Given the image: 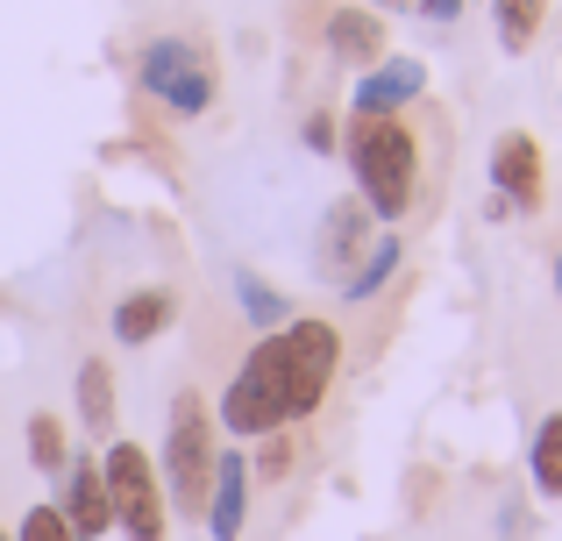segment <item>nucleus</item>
I'll return each instance as SVG.
<instances>
[{
  "instance_id": "0eeeda50",
  "label": "nucleus",
  "mask_w": 562,
  "mask_h": 541,
  "mask_svg": "<svg viewBox=\"0 0 562 541\" xmlns=\"http://www.w3.org/2000/svg\"><path fill=\"white\" fill-rule=\"evenodd\" d=\"M57 514H65L71 541H108L114 506H108V477H100V457H93V449H71L65 477H57Z\"/></svg>"
},
{
  "instance_id": "20e7f679",
  "label": "nucleus",
  "mask_w": 562,
  "mask_h": 541,
  "mask_svg": "<svg viewBox=\"0 0 562 541\" xmlns=\"http://www.w3.org/2000/svg\"><path fill=\"white\" fill-rule=\"evenodd\" d=\"M136 86L171 114V122H200V114L214 108V93H221V71H214V57H206V43L150 36L136 50Z\"/></svg>"
},
{
  "instance_id": "9b49d317",
  "label": "nucleus",
  "mask_w": 562,
  "mask_h": 541,
  "mask_svg": "<svg viewBox=\"0 0 562 541\" xmlns=\"http://www.w3.org/2000/svg\"><path fill=\"white\" fill-rule=\"evenodd\" d=\"M371 236H378L371 207H363L357 193H349V200H335V207L321 214V243H314V264L328 271V278H342V271L357 264L363 250H371Z\"/></svg>"
},
{
  "instance_id": "aec40b11",
  "label": "nucleus",
  "mask_w": 562,
  "mask_h": 541,
  "mask_svg": "<svg viewBox=\"0 0 562 541\" xmlns=\"http://www.w3.org/2000/svg\"><path fill=\"white\" fill-rule=\"evenodd\" d=\"M14 541H71V528H65V514H57V499L29 506V514H22V528H14Z\"/></svg>"
},
{
  "instance_id": "9d476101",
  "label": "nucleus",
  "mask_w": 562,
  "mask_h": 541,
  "mask_svg": "<svg viewBox=\"0 0 562 541\" xmlns=\"http://www.w3.org/2000/svg\"><path fill=\"white\" fill-rule=\"evenodd\" d=\"M206 541H243L249 528V449L228 442L214 457V485H206V514H200Z\"/></svg>"
},
{
  "instance_id": "4be33fe9",
  "label": "nucleus",
  "mask_w": 562,
  "mask_h": 541,
  "mask_svg": "<svg viewBox=\"0 0 562 541\" xmlns=\"http://www.w3.org/2000/svg\"><path fill=\"white\" fill-rule=\"evenodd\" d=\"M413 14L435 22V29H456V22H463V0H413Z\"/></svg>"
},
{
  "instance_id": "f03ea898",
  "label": "nucleus",
  "mask_w": 562,
  "mask_h": 541,
  "mask_svg": "<svg viewBox=\"0 0 562 541\" xmlns=\"http://www.w3.org/2000/svg\"><path fill=\"white\" fill-rule=\"evenodd\" d=\"M342 165L357 179V200L371 207L378 228H398L420 207V128L406 114H349L342 122Z\"/></svg>"
},
{
  "instance_id": "dca6fc26",
  "label": "nucleus",
  "mask_w": 562,
  "mask_h": 541,
  "mask_svg": "<svg viewBox=\"0 0 562 541\" xmlns=\"http://www.w3.org/2000/svg\"><path fill=\"white\" fill-rule=\"evenodd\" d=\"M228 285H235V306H243V320L257 335H271V328H285L292 320V300L271 285V278H257V271H228Z\"/></svg>"
},
{
  "instance_id": "4468645a",
  "label": "nucleus",
  "mask_w": 562,
  "mask_h": 541,
  "mask_svg": "<svg viewBox=\"0 0 562 541\" xmlns=\"http://www.w3.org/2000/svg\"><path fill=\"white\" fill-rule=\"evenodd\" d=\"M71 399H79V428L108 442L114 414H122V392H114V363H108V357H86V363H79V377H71Z\"/></svg>"
},
{
  "instance_id": "7ed1b4c3",
  "label": "nucleus",
  "mask_w": 562,
  "mask_h": 541,
  "mask_svg": "<svg viewBox=\"0 0 562 541\" xmlns=\"http://www.w3.org/2000/svg\"><path fill=\"white\" fill-rule=\"evenodd\" d=\"M214 457H221V428L206 392H179L165 420V457H157V477H165V506L171 520H200L206 514V485H214Z\"/></svg>"
},
{
  "instance_id": "f8f14e48",
  "label": "nucleus",
  "mask_w": 562,
  "mask_h": 541,
  "mask_svg": "<svg viewBox=\"0 0 562 541\" xmlns=\"http://www.w3.org/2000/svg\"><path fill=\"white\" fill-rule=\"evenodd\" d=\"M171 320H179V292H171V285H136V292H122V300H114L108 335L122 349H150Z\"/></svg>"
},
{
  "instance_id": "393cba45",
  "label": "nucleus",
  "mask_w": 562,
  "mask_h": 541,
  "mask_svg": "<svg viewBox=\"0 0 562 541\" xmlns=\"http://www.w3.org/2000/svg\"><path fill=\"white\" fill-rule=\"evenodd\" d=\"M0 541H14V534H8V528H0Z\"/></svg>"
},
{
  "instance_id": "1a4fd4ad",
  "label": "nucleus",
  "mask_w": 562,
  "mask_h": 541,
  "mask_svg": "<svg viewBox=\"0 0 562 541\" xmlns=\"http://www.w3.org/2000/svg\"><path fill=\"white\" fill-rule=\"evenodd\" d=\"M321 50H328L335 65L363 71V65H378V57L392 50V22H384L378 8H363V0H342V8L321 14Z\"/></svg>"
},
{
  "instance_id": "2eb2a0df",
  "label": "nucleus",
  "mask_w": 562,
  "mask_h": 541,
  "mask_svg": "<svg viewBox=\"0 0 562 541\" xmlns=\"http://www.w3.org/2000/svg\"><path fill=\"white\" fill-rule=\"evenodd\" d=\"M527 485H535V499H562V406L535 420V442H527Z\"/></svg>"
},
{
  "instance_id": "f3484780",
  "label": "nucleus",
  "mask_w": 562,
  "mask_h": 541,
  "mask_svg": "<svg viewBox=\"0 0 562 541\" xmlns=\"http://www.w3.org/2000/svg\"><path fill=\"white\" fill-rule=\"evenodd\" d=\"M541 22H549V0H492V36L506 57H527L541 36Z\"/></svg>"
},
{
  "instance_id": "412c9836",
  "label": "nucleus",
  "mask_w": 562,
  "mask_h": 541,
  "mask_svg": "<svg viewBox=\"0 0 562 541\" xmlns=\"http://www.w3.org/2000/svg\"><path fill=\"white\" fill-rule=\"evenodd\" d=\"M300 143H306L314 157H335V150H342V122H335L328 108H314V114L300 122Z\"/></svg>"
},
{
  "instance_id": "423d86ee",
  "label": "nucleus",
  "mask_w": 562,
  "mask_h": 541,
  "mask_svg": "<svg viewBox=\"0 0 562 541\" xmlns=\"http://www.w3.org/2000/svg\"><path fill=\"white\" fill-rule=\"evenodd\" d=\"M492 200H506V214H541L549 200V157L527 128L492 136Z\"/></svg>"
},
{
  "instance_id": "6e6552de",
  "label": "nucleus",
  "mask_w": 562,
  "mask_h": 541,
  "mask_svg": "<svg viewBox=\"0 0 562 541\" xmlns=\"http://www.w3.org/2000/svg\"><path fill=\"white\" fill-rule=\"evenodd\" d=\"M420 93H427V65L406 57V50H384L378 65L357 71V86H349V114H406Z\"/></svg>"
},
{
  "instance_id": "b1692460",
  "label": "nucleus",
  "mask_w": 562,
  "mask_h": 541,
  "mask_svg": "<svg viewBox=\"0 0 562 541\" xmlns=\"http://www.w3.org/2000/svg\"><path fill=\"white\" fill-rule=\"evenodd\" d=\"M555 300H562V250H555Z\"/></svg>"
},
{
  "instance_id": "ddd939ff",
  "label": "nucleus",
  "mask_w": 562,
  "mask_h": 541,
  "mask_svg": "<svg viewBox=\"0 0 562 541\" xmlns=\"http://www.w3.org/2000/svg\"><path fill=\"white\" fill-rule=\"evenodd\" d=\"M398 264H406V236H398V228H378V236H371V250H363L357 264L335 278V300H342V306H371L378 292L398 278Z\"/></svg>"
},
{
  "instance_id": "a211bd4d",
  "label": "nucleus",
  "mask_w": 562,
  "mask_h": 541,
  "mask_svg": "<svg viewBox=\"0 0 562 541\" xmlns=\"http://www.w3.org/2000/svg\"><path fill=\"white\" fill-rule=\"evenodd\" d=\"M22 442H29V471H43V477H65V463H71V435H65V420H57L50 406H43V414H29Z\"/></svg>"
},
{
  "instance_id": "6ab92c4d",
  "label": "nucleus",
  "mask_w": 562,
  "mask_h": 541,
  "mask_svg": "<svg viewBox=\"0 0 562 541\" xmlns=\"http://www.w3.org/2000/svg\"><path fill=\"white\" fill-rule=\"evenodd\" d=\"M292 463H300V442H292V428L257 435V442H249V485H285Z\"/></svg>"
},
{
  "instance_id": "5701e85b",
  "label": "nucleus",
  "mask_w": 562,
  "mask_h": 541,
  "mask_svg": "<svg viewBox=\"0 0 562 541\" xmlns=\"http://www.w3.org/2000/svg\"><path fill=\"white\" fill-rule=\"evenodd\" d=\"M363 8H378V14H398V8H413V0H363Z\"/></svg>"
},
{
  "instance_id": "39448f33",
  "label": "nucleus",
  "mask_w": 562,
  "mask_h": 541,
  "mask_svg": "<svg viewBox=\"0 0 562 541\" xmlns=\"http://www.w3.org/2000/svg\"><path fill=\"white\" fill-rule=\"evenodd\" d=\"M100 477H108V506H114V534L122 541H171V506H165V477H157V457L128 435H114L108 457H100Z\"/></svg>"
},
{
  "instance_id": "f257e3e1",
  "label": "nucleus",
  "mask_w": 562,
  "mask_h": 541,
  "mask_svg": "<svg viewBox=\"0 0 562 541\" xmlns=\"http://www.w3.org/2000/svg\"><path fill=\"white\" fill-rule=\"evenodd\" d=\"M335 371H342V328L321 320V314H292L285 328L257 335L249 357L235 363V377L221 385L214 428L228 442H257V435L300 428L335 392Z\"/></svg>"
}]
</instances>
